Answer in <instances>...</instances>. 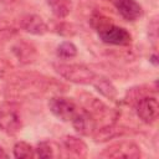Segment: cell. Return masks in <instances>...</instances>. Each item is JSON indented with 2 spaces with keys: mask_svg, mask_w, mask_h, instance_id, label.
Segmentation results:
<instances>
[{
  "mask_svg": "<svg viewBox=\"0 0 159 159\" xmlns=\"http://www.w3.org/2000/svg\"><path fill=\"white\" fill-rule=\"evenodd\" d=\"M15 72L14 65L5 57H0V80L10 78Z\"/></svg>",
  "mask_w": 159,
  "mask_h": 159,
  "instance_id": "20",
  "label": "cell"
},
{
  "mask_svg": "<svg viewBox=\"0 0 159 159\" xmlns=\"http://www.w3.org/2000/svg\"><path fill=\"white\" fill-rule=\"evenodd\" d=\"M134 107H135V113L138 118L143 123L152 124L157 120L159 114V103L154 96H150V94L144 96L134 104Z\"/></svg>",
  "mask_w": 159,
  "mask_h": 159,
  "instance_id": "6",
  "label": "cell"
},
{
  "mask_svg": "<svg viewBox=\"0 0 159 159\" xmlns=\"http://www.w3.org/2000/svg\"><path fill=\"white\" fill-rule=\"evenodd\" d=\"M148 36L150 37V40L153 42L157 41L158 39V25H157V20H154L150 25H149V29H148Z\"/></svg>",
  "mask_w": 159,
  "mask_h": 159,
  "instance_id": "21",
  "label": "cell"
},
{
  "mask_svg": "<svg viewBox=\"0 0 159 159\" xmlns=\"http://www.w3.org/2000/svg\"><path fill=\"white\" fill-rule=\"evenodd\" d=\"M22 128V119L14 102L0 104V130L7 135L17 134Z\"/></svg>",
  "mask_w": 159,
  "mask_h": 159,
  "instance_id": "2",
  "label": "cell"
},
{
  "mask_svg": "<svg viewBox=\"0 0 159 159\" xmlns=\"http://www.w3.org/2000/svg\"><path fill=\"white\" fill-rule=\"evenodd\" d=\"M99 39L108 45H114V46H128L132 43V35L130 32L120 26L114 25L113 22H109L101 29L97 30Z\"/></svg>",
  "mask_w": 159,
  "mask_h": 159,
  "instance_id": "4",
  "label": "cell"
},
{
  "mask_svg": "<svg viewBox=\"0 0 159 159\" xmlns=\"http://www.w3.org/2000/svg\"><path fill=\"white\" fill-rule=\"evenodd\" d=\"M16 0H0V5H10L14 4Z\"/></svg>",
  "mask_w": 159,
  "mask_h": 159,
  "instance_id": "23",
  "label": "cell"
},
{
  "mask_svg": "<svg viewBox=\"0 0 159 159\" xmlns=\"http://www.w3.org/2000/svg\"><path fill=\"white\" fill-rule=\"evenodd\" d=\"M19 25L25 32H27L30 35H35V36L45 35L50 30L46 21L37 14H25V15H22L20 17Z\"/></svg>",
  "mask_w": 159,
  "mask_h": 159,
  "instance_id": "9",
  "label": "cell"
},
{
  "mask_svg": "<svg viewBox=\"0 0 159 159\" xmlns=\"http://www.w3.org/2000/svg\"><path fill=\"white\" fill-rule=\"evenodd\" d=\"M46 2L53 16L57 19L67 17L73 9L72 0H46Z\"/></svg>",
  "mask_w": 159,
  "mask_h": 159,
  "instance_id": "16",
  "label": "cell"
},
{
  "mask_svg": "<svg viewBox=\"0 0 159 159\" xmlns=\"http://www.w3.org/2000/svg\"><path fill=\"white\" fill-rule=\"evenodd\" d=\"M114 6L127 21H135L143 15V7L137 0H114Z\"/></svg>",
  "mask_w": 159,
  "mask_h": 159,
  "instance_id": "11",
  "label": "cell"
},
{
  "mask_svg": "<svg viewBox=\"0 0 159 159\" xmlns=\"http://www.w3.org/2000/svg\"><path fill=\"white\" fill-rule=\"evenodd\" d=\"M71 123H72L75 130L80 135H83V137L93 135L98 128V122L96 120V118L89 112H87L84 108L80 109L76 113V116L73 117Z\"/></svg>",
  "mask_w": 159,
  "mask_h": 159,
  "instance_id": "8",
  "label": "cell"
},
{
  "mask_svg": "<svg viewBox=\"0 0 159 159\" xmlns=\"http://www.w3.org/2000/svg\"><path fill=\"white\" fill-rule=\"evenodd\" d=\"M97 92H99L103 97H106L107 99L114 101L117 98V89L113 86V83L104 76L102 75H97V77L94 78V81L92 82V84Z\"/></svg>",
  "mask_w": 159,
  "mask_h": 159,
  "instance_id": "14",
  "label": "cell"
},
{
  "mask_svg": "<svg viewBox=\"0 0 159 159\" xmlns=\"http://www.w3.org/2000/svg\"><path fill=\"white\" fill-rule=\"evenodd\" d=\"M102 158L107 159H114V158H128V159H138L142 157V152L139 145H137L134 142L130 140H119L106 149L99 154Z\"/></svg>",
  "mask_w": 159,
  "mask_h": 159,
  "instance_id": "5",
  "label": "cell"
},
{
  "mask_svg": "<svg viewBox=\"0 0 159 159\" xmlns=\"http://www.w3.org/2000/svg\"><path fill=\"white\" fill-rule=\"evenodd\" d=\"M53 68L62 78L77 84H92L98 75L81 63H55Z\"/></svg>",
  "mask_w": 159,
  "mask_h": 159,
  "instance_id": "1",
  "label": "cell"
},
{
  "mask_svg": "<svg viewBox=\"0 0 159 159\" xmlns=\"http://www.w3.org/2000/svg\"><path fill=\"white\" fill-rule=\"evenodd\" d=\"M56 55L58 58L62 60H70L77 56V47L71 41H63L61 42L56 48Z\"/></svg>",
  "mask_w": 159,
  "mask_h": 159,
  "instance_id": "18",
  "label": "cell"
},
{
  "mask_svg": "<svg viewBox=\"0 0 159 159\" xmlns=\"http://www.w3.org/2000/svg\"><path fill=\"white\" fill-rule=\"evenodd\" d=\"M150 62H152L154 66L158 65V61H157V53H153V55H152V57H150Z\"/></svg>",
  "mask_w": 159,
  "mask_h": 159,
  "instance_id": "24",
  "label": "cell"
},
{
  "mask_svg": "<svg viewBox=\"0 0 159 159\" xmlns=\"http://www.w3.org/2000/svg\"><path fill=\"white\" fill-rule=\"evenodd\" d=\"M83 107L87 112H89L96 118L97 122L104 120V119H112L114 122V119L117 118V112L113 108L107 107L98 98L87 96L86 98H83Z\"/></svg>",
  "mask_w": 159,
  "mask_h": 159,
  "instance_id": "7",
  "label": "cell"
},
{
  "mask_svg": "<svg viewBox=\"0 0 159 159\" xmlns=\"http://www.w3.org/2000/svg\"><path fill=\"white\" fill-rule=\"evenodd\" d=\"M48 109L57 119L62 122H71L80 111V107L72 98L65 96H53L48 99Z\"/></svg>",
  "mask_w": 159,
  "mask_h": 159,
  "instance_id": "3",
  "label": "cell"
},
{
  "mask_svg": "<svg viewBox=\"0 0 159 159\" xmlns=\"http://www.w3.org/2000/svg\"><path fill=\"white\" fill-rule=\"evenodd\" d=\"M61 144H62L63 149L73 157H77V158H86L87 157V153H88L87 144L78 137L65 135L61 139Z\"/></svg>",
  "mask_w": 159,
  "mask_h": 159,
  "instance_id": "13",
  "label": "cell"
},
{
  "mask_svg": "<svg viewBox=\"0 0 159 159\" xmlns=\"http://www.w3.org/2000/svg\"><path fill=\"white\" fill-rule=\"evenodd\" d=\"M61 155L60 145L52 140H42L37 143L35 147V157L41 159H50V158H58Z\"/></svg>",
  "mask_w": 159,
  "mask_h": 159,
  "instance_id": "15",
  "label": "cell"
},
{
  "mask_svg": "<svg viewBox=\"0 0 159 159\" xmlns=\"http://www.w3.org/2000/svg\"><path fill=\"white\" fill-rule=\"evenodd\" d=\"M7 157H9V154H7V153L5 152V149L0 145V158H7Z\"/></svg>",
  "mask_w": 159,
  "mask_h": 159,
  "instance_id": "22",
  "label": "cell"
},
{
  "mask_svg": "<svg viewBox=\"0 0 159 159\" xmlns=\"http://www.w3.org/2000/svg\"><path fill=\"white\" fill-rule=\"evenodd\" d=\"M12 152H14V157L17 159H30L35 157V148L30 143L24 140L16 142L12 148Z\"/></svg>",
  "mask_w": 159,
  "mask_h": 159,
  "instance_id": "17",
  "label": "cell"
},
{
  "mask_svg": "<svg viewBox=\"0 0 159 159\" xmlns=\"http://www.w3.org/2000/svg\"><path fill=\"white\" fill-rule=\"evenodd\" d=\"M127 133H128V129L125 127L117 125L116 123H109V124L102 125L101 128L98 127L92 137L96 143H103V142H107V140H111L114 138L123 137Z\"/></svg>",
  "mask_w": 159,
  "mask_h": 159,
  "instance_id": "12",
  "label": "cell"
},
{
  "mask_svg": "<svg viewBox=\"0 0 159 159\" xmlns=\"http://www.w3.org/2000/svg\"><path fill=\"white\" fill-rule=\"evenodd\" d=\"M60 21H57L53 27H52V31L56 32L57 35L60 36H63V37H72L73 35H76V27L71 22H66V21H61V19H58Z\"/></svg>",
  "mask_w": 159,
  "mask_h": 159,
  "instance_id": "19",
  "label": "cell"
},
{
  "mask_svg": "<svg viewBox=\"0 0 159 159\" xmlns=\"http://www.w3.org/2000/svg\"><path fill=\"white\" fill-rule=\"evenodd\" d=\"M11 52L21 65L34 63L37 57V51L34 43L26 40H19L11 46Z\"/></svg>",
  "mask_w": 159,
  "mask_h": 159,
  "instance_id": "10",
  "label": "cell"
}]
</instances>
